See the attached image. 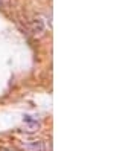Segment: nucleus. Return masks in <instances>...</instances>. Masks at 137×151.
Instances as JSON below:
<instances>
[{
  "instance_id": "1",
  "label": "nucleus",
  "mask_w": 137,
  "mask_h": 151,
  "mask_svg": "<svg viewBox=\"0 0 137 151\" xmlns=\"http://www.w3.org/2000/svg\"><path fill=\"white\" fill-rule=\"evenodd\" d=\"M22 148L24 151H49V145L44 140H40V139L24 140L22 144Z\"/></svg>"
},
{
  "instance_id": "2",
  "label": "nucleus",
  "mask_w": 137,
  "mask_h": 151,
  "mask_svg": "<svg viewBox=\"0 0 137 151\" xmlns=\"http://www.w3.org/2000/svg\"><path fill=\"white\" fill-rule=\"evenodd\" d=\"M2 151H9V150H2Z\"/></svg>"
}]
</instances>
